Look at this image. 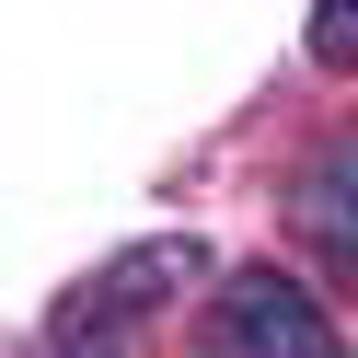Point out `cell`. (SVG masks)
Returning <instances> with one entry per match:
<instances>
[{
    "instance_id": "7a4b0ae2",
    "label": "cell",
    "mask_w": 358,
    "mask_h": 358,
    "mask_svg": "<svg viewBox=\"0 0 358 358\" xmlns=\"http://www.w3.org/2000/svg\"><path fill=\"white\" fill-rule=\"evenodd\" d=\"M289 231L312 243V266H324L335 289H358V150L347 139L289 173Z\"/></svg>"
},
{
    "instance_id": "6da1fadb",
    "label": "cell",
    "mask_w": 358,
    "mask_h": 358,
    "mask_svg": "<svg viewBox=\"0 0 358 358\" xmlns=\"http://www.w3.org/2000/svg\"><path fill=\"white\" fill-rule=\"evenodd\" d=\"M208 335H220V358H335V312L278 266H231L208 301Z\"/></svg>"
},
{
    "instance_id": "277c9868",
    "label": "cell",
    "mask_w": 358,
    "mask_h": 358,
    "mask_svg": "<svg viewBox=\"0 0 358 358\" xmlns=\"http://www.w3.org/2000/svg\"><path fill=\"white\" fill-rule=\"evenodd\" d=\"M301 47H312V70H358V0H324Z\"/></svg>"
},
{
    "instance_id": "3957f363",
    "label": "cell",
    "mask_w": 358,
    "mask_h": 358,
    "mask_svg": "<svg viewBox=\"0 0 358 358\" xmlns=\"http://www.w3.org/2000/svg\"><path fill=\"white\" fill-rule=\"evenodd\" d=\"M185 289H208V243H196V231H173V243H139V255H116L93 289H81V312H104V324H127V335H139L150 312H173Z\"/></svg>"
}]
</instances>
